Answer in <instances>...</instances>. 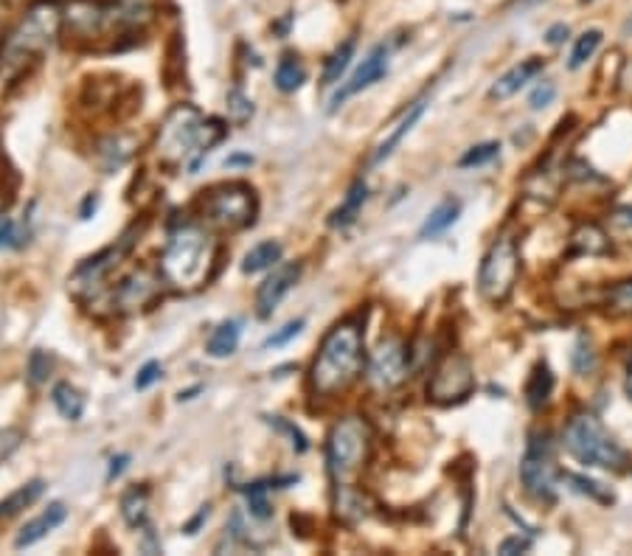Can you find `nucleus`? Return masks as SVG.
<instances>
[{"label":"nucleus","mask_w":632,"mask_h":556,"mask_svg":"<svg viewBox=\"0 0 632 556\" xmlns=\"http://www.w3.org/2000/svg\"><path fill=\"white\" fill-rule=\"evenodd\" d=\"M375 447V430L363 416H343L327 435V469L332 486H354Z\"/></svg>","instance_id":"obj_7"},{"label":"nucleus","mask_w":632,"mask_h":556,"mask_svg":"<svg viewBox=\"0 0 632 556\" xmlns=\"http://www.w3.org/2000/svg\"><path fill=\"white\" fill-rule=\"evenodd\" d=\"M582 3H593V0H582Z\"/></svg>","instance_id":"obj_56"},{"label":"nucleus","mask_w":632,"mask_h":556,"mask_svg":"<svg viewBox=\"0 0 632 556\" xmlns=\"http://www.w3.org/2000/svg\"><path fill=\"white\" fill-rule=\"evenodd\" d=\"M557 481L559 469L557 462H554L548 435H531L523 458H520V483L540 503H554L557 501Z\"/></svg>","instance_id":"obj_10"},{"label":"nucleus","mask_w":632,"mask_h":556,"mask_svg":"<svg viewBox=\"0 0 632 556\" xmlns=\"http://www.w3.org/2000/svg\"><path fill=\"white\" fill-rule=\"evenodd\" d=\"M571 366L579 377H585V374H591L593 368H596V352H593V343L585 334H582V338L577 340V346H573Z\"/></svg>","instance_id":"obj_40"},{"label":"nucleus","mask_w":632,"mask_h":556,"mask_svg":"<svg viewBox=\"0 0 632 556\" xmlns=\"http://www.w3.org/2000/svg\"><path fill=\"white\" fill-rule=\"evenodd\" d=\"M563 447L573 462L585 464V467L624 472L632 464L630 453L612 439L610 430L591 410H579L568 419L563 430Z\"/></svg>","instance_id":"obj_6"},{"label":"nucleus","mask_w":632,"mask_h":556,"mask_svg":"<svg viewBox=\"0 0 632 556\" xmlns=\"http://www.w3.org/2000/svg\"><path fill=\"white\" fill-rule=\"evenodd\" d=\"M136 152V138L127 136V132H116V136H108L102 143H99V150H96V157H99V166L102 172H116L122 169L124 163L132 157Z\"/></svg>","instance_id":"obj_20"},{"label":"nucleus","mask_w":632,"mask_h":556,"mask_svg":"<svg viewBox=\"0 0 632 556\" xmlns=\"http://www.w3.org/2000/svg\"><path fill=\"white\" fill-rule=\"evenodd\" d=\"M559 478H563V481L568 483L577 495L591 497V501L602 503V506H612V501H616V495H612L610 489L602 486V483L593 481V478L579 476V472H559Z\"/></svg>","instance_id":"obj_32"},{"label":"nucleus","mask_w":632,"mask_h":556,"mask_svg":"<svg viewBox=\"0 0 632 556\" xmlns=\"http://www.w3.org/2000/svg\"><path fill=\"white\" fill-rule=\"evenodd\" d=\"M523 273V258H520V244L511 233H501L483 253L481 267H478V292L481 299L492 306H501L511 299L517 287V278Z\"/></svg>","instance_id":"obj_8"},{"label":"nucleus","mask_w":632,"mask_h":556,"mask_svg":"<svg viewBox=\"0 0 632 556\" xmlns=\"http://www.w3.org/2000/svg\"><path fill=\"white\" fill-rule=\"evenodd\" d=\"M497 155H501V143L483 141L476 143V147H469V150L458 157V166H462V169H478V166H486V163L495 161Z\"/></svg>","instance_id":"obj_37"},{"label":"nucleus","mask_w":632,"mask_h":556,"mask_svg":"<svg viewBox=\"0 0 632 556\" xmlns=\"http://www.w3.org/2000/svg\"><path fill=\"white\" fill-rule=\"evenodd\" d=\"M138 233H141V228H138V225H132V228H129V231L124 233L122 239H116V242L110 244V248H104L102 253H96V256L85 258L83 265L74 270V276L68 278L71 290L79 292V295H90V292L102 290L104 278L116 270V267L122 265V258L127 256L129 251H132V244H136Z\"/></svg>","instance_id":"obj_12"},{"label":"nucleus","mask_w":632,"mask_h":556,"mask_svg":"<svg viewBox=\"0 0 632 556\" xmlns=\"http://www.w3.org/2000/svg\"><path fill=\"white\" fill-rule=\"evenodd\" d=\"M627 394H630V400H632V359H630V366H627Z\"/></svg>","instance_id":"obj_53"},{"label":"nucleus","mask_w":632,"mask_h":556,"mask_svg":"<svg viewBox=\"0 0 632 556\" xmlns=\"http://www.w3.org/2000/svg\"><path fill=\"white\" fill-rule=\"evenodd\" d=\"M51 402H54L56 414L68 421H79L85 414V396L83 391L71 382H56L51 391Z\"/></svg>","instance_id":"obj_30"},{"label":"nucleus","mask_w":632,"mask_h":556,"mask_svg":"<svg viewBox=\"0 0 632 556\" xmlns=\"http://www.w3.org/2000/svg\"><path fill=\"white\" fill-rule=\"evenodd\" d=\"M568 35H571V31H568L565 23H554V26L545 31V40H548V46H563V42L568 40Z\"/></svg>","instance_id":"obj_49"},{"label":"nucleus","mask_w":632,"mask_h":556,"mask_svg":"<svg viewBox=\"0 0 632 556\" xmlns=\"http://www.w3.org/2000/svg\"><path fill=\"white\" fill-rule=\"evenodd\" d=\"M554 96H557V85H554V81H543V85H538L529 99L531 110H545L551 102H554Z\"/></svg>","instance_id":"obj_46"},{"label":"nucleus","mask_w":632,"mask_h":556,"mask_svg":"<svg viewBox=\"0 0 632 556\" xmlns=\"http://www.w3.org/2000/svg\"><path fill=\"white\" fill-rule=\"evenodd\" d=\"M256 194L248 184H219L200 200V217L211 231H242L256 219Z\"/></svg>","instance_id":"obj_9"},{"label":"nucleus","mask_w":632,"mask_h":556,"mask_svg":"<svg viewBox=\"0 0 632 556\" xmlns=\"http://www.w3.org/2000/svg\"><path fill=\"white\" fill-rule=\"evenodd\" d=\"M239 338H242V326H239V320H223V324L211 332L208 343H205V352L214 359L231 357L239 346Z\"/></svg>","instance_id":"obj_27"},{"label":"nucleus","mask_w":632,"mask_h":556,"mask_svg":"<svg viewBox=\"0 0 632 556\" xmlns=\"http://www.w3.org/2000/svg\"><path fill=\"white\" fill-rule=\"evenodd\" d=\"M129 455H118V458H113L110 462V472H108V481H113V478H118L124 472V467H127Z\"/></svg>","instance_id":"obj_51"},{"label":"nucleus","mask_w":632,"mask_h":556,"mask_svg":"<svg viewBox=\"0 0 632 556\" xmlns=\"http://www.w3.org/2000/svg\"><path fill=\"white\" fill-rule=\"evenodd\" d=\"M68 517V509H65V503H51L46 511H42L40 517H35V520H28L26 526L21 529V534H17V540H14V548L23 551V548H31V545H37L40 540H46L51 531L60 526L62 520Z\"/></svg>","instance_id":"obj_18"},{"label":"nucleus","mask_w":632,"mask_h":556,"mask_svg":"<svg viewBox=\"0 0 632 556\" xmlns=\"http://www.w3.org/2000/svg\"><path fill=\"white\" fill-rule=\"evenodd\" d=\"M23 444V433L17 428H0V464L9 462Z\"/></svg>","instance_id":"obj_44"},{"label":"nucleus","mask_w":632,"mask_h":556,"mask_svg":"<svg viewBox=\"0 0 632 556\" xmlns=\"http://www.w3.org/2000/svg\"><path fill=\"white\" fill-rule=\"evenodd\" d=\"M602 40H605V35H602L598 28H587L585 35H579L577 42H573V48H571V56H568V68L579 71L582 65H587V62L596 56Z\"/></svg>","instance_id":"obj_34"},{"label":"nucleus","mask_w":632,"mask_h":556,"mask_svg":"<svg viewBox=\"0 0 632 556\" xmlns=\"http://www.w3.org/2000/svg\"><path fill=\"white\" fill-rule=\"evenodd\" d=\"M366 200H368V184L363 180V177H357V180L352 184V189H349L346 198H343V203L332 211L329 225H332V228H349V225L357 223Z\"/></svg>","instance_id":"obj_23"},{"label":"nucleus","mask_w":632,"mask_h":556,"mask_svg":"<svg viewBox=\"0 0 632 556\" xmlns=\"http://www.w3.org/2000/svg\"><path fill=\"white\" fill-rule=\"evenodd\" d=\"M301 265L290 262V265H279L273 270V276L265 278V285L256 292V315L258 318H270L276 313V306L285 301V295L299 285Z\"/></svg>","instance_id":"obj_16"},{"label":"nucleus","mask_w":632,"mask_h":556,"mask_svg":"<svg viewBox=\"0 0 632 556\" xmlns=\"http://www.w3.org/2000/svg\"><path fill=\"white\" fill-rule=\"evenodd\" d=\"M410 357H414V352H410V346L405 340L400 338L382 340L366 363V377L368 382H371V388H375V391H382V394L400 388L402 382L408 380Z\"/></svg>","instance_id":"obj_13"},{"label":"nucleus","mask_w":632,"mask_h":556,"mask_svg":"<svg viewBox=\"0 0 632 556\" xmlns=\"http://www.w3.org/2000/svg\"><path fill=\"white\" fill-rule=\"evenodd\" d=\"M301 329H304V318L299 320H290V324H285L276 334H270V338L265 340V349H279L285 346V343H290L293 338H299Z\"/></svg>","instance_id":"obj_45"},{"label":"nucleus","mask_w":632,"mask_h":556,"mask_svg":"<svg viewBox=\"0 0 632 556\" xmlns=\"http://www.w3.org/2000/svg\"><path fill=\"white\" fill-rule=\"evenodd\" d=\"M354 48H357V40H354V37H349L346 42H340V46L334 48L332 54H329L327 65H324V74H320V88H332V85H338V81L343 79V74H346L349 65H352L354 60Z\"/></svg>","instance_id":"obj_29"},{"label":"nucleus","mask_w":632,"mask_h":556,"mask_svg":"<svg viewBox=\"0 0 632 556\" xmlns=\"http://www.w3.org/2000/svg\"><path fill=\"white\" fill-rule=\"evenodd\" d=\"M267 425H270L273 430H279L281 435H287L295 453H306V450H309V441H306V435L295 428L293 421L281 419V416H267Z\"/></svg>","instance_id":"obj_41"},{"label":"nucleus","mask_w":632,"mask_h":556,"mask_svg":"<svg viewBox=\"0 0 632 556\" xmlns=\"http://www.w3.org/2000/svg\"><path fill=\"white\" fill-rule=\"evenodd\" d=\"M529 548H531V540H529V536L511 534V536H506L504 543L497 545V554L515 556V554H526V551H529Z\"/></svg>","instance_id":"obj_48"},{"label":"nucleus","mask_w":632,"mask_h":556,"mask_svg":"<svg viewBox=\"0 0 632 556\" xmlns=\"http://www.w3.org/2000/svg\"><path fill=\"white\" fill-rule=\"evenodd\" d=\"M42 489H46V483L31 481V483H26V486L17 489V492H12L7 501H0V520L21 515L23 509H28V506H31V503H37V497L42 495Z\"/></svg>","instance_id":"obj_33"},{"label":"nucleus","mask_w":632,"mask_h":556,"mask_svg":"<svg viewBox=\"0 0 632 556\" xmlns=\"http://www.w3.org/2000/svg\"><path fill=\"white\" fill-rule=\"evenodd\" d=\"M458 214H462V200L444 198L442 203H439L433 211H430L428 219L421 223L419 239L442 237V233L447 231V228H453V225L458 223Z\"/></svg>","instance_id":"obj_22"},{"label":"nucleus","mask_w":632,"mask_h":556,"mask_svg":"<svg viewBox=\"0 0 632 556\" xmlns=\"http://www.w3.org/2000/svg\"><path fill=\"white\" fill-rule=\"evenodd\" d=\"M26 237H23L21 225L14 223L12 217L0 214V251H12V248H23Z\"/></svg>","instance_id":"obj_42"},{"label":"nucleus","mask_w":632,"mask_h":556,"mask_svg":"<svg viewBox=\"0 0 632 556\" xmlns=\"http://www.w3.org/2000/svg\"><path fill=\"white\" fill-rule=\"evenodd\" d=\"M281 258V244L279 242H262L256 248L245 253V262H242V273H262L267 267H273Z\"/></svg>","instance_id":"obj_35"},{"label":"nucleus","mask_w":632,"mask_h":556,"mask_svg":"<svg viewBox=\"0 0 632 556\" xmlns=\"http://www.w3.org/2000/svg\"><path fill=\"white\" fill-rule=\"evenodd\" d=\"M366 332L357 318L340 320L320 340L309 368V386L320 396L346 394L366 371Z\"/></svg>","instance_id":"obj_1"},{"label":"nucleus","mask_w":632,"mask_h":556,"mask_svg":"<svg viewBox=\"0 0 632 556\" xmlns=\"http://www.w3.org/2000/svg\"><path fill=\"white\" fill-rule=\"evenodd\" d=\"M270 483L273 481H258L245 486L248 511H251V517H256V520H270L273 517V506L270 501H267V489H270Z\"/></svg>","instance_id":"obj_38"},{"label":"nucleus","mask_w":632,"mask_h":556,"mask_svg":"<svg viewBox=\"0 0 632 556\" xmlns=\"http://www.w3.org/2000/svg\"><path fill=\"white\" fill-rule=\"evenodd\" d=\"M150 21L147 0H74L65 12V26L79 42L118 40L141 31Z\"/></svg>","instance_id":"obj_4"},{"label":"nucleus","mask_w":632,"mask_h":556,"mask_svg":"<svg viewBox=\"0 0 632 556\" xmlns=\"http://www.w3.org/2000/svg\"><path fill=\"white\" fill-rule=\"evenodd\" d=\"M605 231L610 233L612 242L630 244L632 248V205H616L610 208L605 219Z\"/></svg>","instance_id":"obj_36"},{"label":"nucleus","mask_w":632,"mask_h":556,"mask_svg":"<svg viewBox=\"0 0 632 556\" xmlns=\"http://www.w3.org/2000/svg\"><path fill=\"white\" fill-rule=\"evenodd\" d=\"M421 116H425V102H416L414 108L405 110V116L400 118V124H396L394 132H391V136H388L385 141H382L380 147L375 150V155H371V163H382V161H388V157L394 155L396 147H400V143L405 141V136H408L410 129H414L416 124H419Z\"/></svg>","instance_id":"obj_24"},{"label":"nucleus","mask_w":632,"mask_h":556,"mask_svg":"<svg viewBox=\"0 0 632 556\" xmlns=\"http://www.w3.org/2000/svg\"><path fill=\"white\" fill-rule=\"evenodd\" d=\"M476 391V371L467 354L447 352L435 363L428 380V400L433 405H458Z\"/></svg>","instance_id":"obj_11"},{"label":"nucleus","mask_w":632,"mask_h":556,"mask_svg":"<svg viewBox=\"0 0 632 556\" xmlns=\"http://www.w3.org/2000/svg\"><path fill=\"white\" fill-rule=\"evenodd\" d=\"M228 136L219 118L203 116L198 108L191 104H177L169 110V116L164 118L155 138L157 161L164 163L166 169H186L194 175L203 157L217 147L223 138Z\"/></svg>","instance_id":"obj_2"},{"label":"nucleus","mask_w":632,"mask_h":556,"mask_svg":"<svg viewBox=\"0 0 632 556\" xmlns=\"http://www.w3.org/2000/svg\"><path fill=\"white\" fill-rule=\"evenodd\" d=\"M208 515H211V506H203V509L198 511V517H194V520H191L189 526H186V529H184L186 534H198V529H200V526H203L205 520H208Z\"/></svg>","instance_id":"obj_50"},{"label":"nucleus","mask_w":632,"mask_h":556,"mask_svg":"<svg viewBox=\"0 0 632 556\" xmlns=\"http://www.w3.org/2000/svg\"><path fill=\"white\" fill-rule=\"evenodd\" d=\"M554 386H557V377H554L551 366L545 359H538L529 374V382H526V402H529L531 410H543L548 405Z\"/></svg>","instance_id":"obj_21"},{"label":"nucleus","mask_w":632,"mask_h":556,"mask_svg":"<svg viewBox=\"0 0 632 556\" xmlns=\"http://www.w3.org/2000/svg\"><path fill=\"white\" fill-rule=\"evenodd\" d=\"M62 23H65V12L54 0H40L37 7L28 9L0 46V71L7 76H21L31 62L40 60L54 46Z\"/></svg>","instance_id":"obj_5"},{"label":"nucleus","mask_w":632,"mask_h":556,"mask_svg":"<svg viewBox=\"0 0 632 556\" xmlns=\"http://www.w3.org/2000/svg\"><path fill=\"white\" fill-rule=\"evenodd\" d=\"M28 382L31 386H42V382H48V377H51V371H54V357L48 352H42V349H35L31 352V357H28Z\"/></svg>","instance_id":"obj_39"},{"label":"nucleus","mask_w":632,"mask_h":556,"mask_svg":"<svg viewBox=\"0 0 632 556\" xmlns=\"http://www.w3.org/2000/svg\"><path fill=\"white\" fill-rule=\"evenodd\" d=\"M602 306L616 318H632V278L607 287L605 295H602Z\"/></svg>","instance_id":"obj_31"},{"label":"nucleus","mask_w":632,"mask_h":556,"mask_svg":"<svg viewBox=\"0 0 632 556\" xmlns=\"http://www.w3.org/2000/svg\"><path fill=\"white\" fill-rule=\"evenodd\" d=\"M276 88L281 90V93H295V90L301 88L306 81V68L304 62H301V56L295 54V51H287V54H281L279 65H276Z\"/></svg>","instance_id":"obj_28"},{"label":"nucleus","mask_w":632,"mask_h":556,"mask_svg":"<svg viewBox=\"0 0 632 556\" xmlns=\"http://www.w3.org/2000/svg\"><path fill=\"white\" fill-rule=\"evenodd\" d=\"M228 110H231L233 122L245 124L248 118L253 116V102H248L242 90H231V93H228Z\"/></svg>","instance_id":"obj_43"},{"label":"nucleus","mask_w":632,"mask_h":556,"mask_svg":"<svg viewBox=\"0 0 632 556\" xmlns=\"http://www.w3.org/2000/svg\"><path fill=\"white\" fill-rule=\"evenodd\" d=\"M545 71V60L540 56H529V60H520L517 65H511L504 76H497V81L490 88V99L492 102H504L509 96L520 93V90L529 85V81L538 79Z\"/></svg>","instance_id":"obj_17"},{"label":"nucleus","mask_w":632,"mask_h":556,"mask_svg":"<svg viewBox=\"0 0 632 556\" xmlns=\"http://www.w3.org/2000/svg\"><path fill=\"white\" fill-rule=\"evenodd\" d=\"M122 517L129 529H150V489L132 486L122 497Z\"/></svg>","instance_id":"obj_25"},{"label":"nucleus","mask_w":632,"mask_h":556,"mask_svg":"<svg viewBox=\"0 0 632 556\" xmlns=\"http://www.w3.org/2000/svg\"><path fill=\"white\" fill-rule=\"evenodd\" d=\"M96 208H99V198H96V194H88L83 203V211H79V217L90 219V211H96Z\"/></svg>","instance_id":"obj_52"},{"label":"nucleus","mask_w":632,"mask_h":556,"mask_svg":"<svg viewBox=\"0 0 632 556\" xmlns=\"http://www.w3.org/2000/svg\"><path fill=\"white\" fill-rule=\"evenodd\" d=\"M3 203H7V200H3V191H0V208H3Z\"/></svg>","instance_id":"obj_55"},{"label":"nucleus","mask_w":632,"mask_h":556,"mask_svg":"<svg viewBox=\"0 0 632 556\" xmlns=\"http://www.w3.org/2000/svg\"><path fill=\"white\" fill-rule=\"evenodd\" d=\"M568 253L571 256H610L612 239L605 228L585 223L571 233V251Z\"/></svg>","instance_id":"obj_19"},{"label":"nucleus","mask_w":632,"mask_h":556,"mask_svg":"<svg viewBox=\"0 0 632 556\" xmlns=\"http://www.w3.org/2000/svg\"><path fill=\"white\" fill-rule=\"evenodd\" d=\"M214 265H217V242L211 237L208 225H177L161 253V276L166 285L180 292L200 290L211 281Z\"/></svg>","instance_id":"obj_3"},{"label":"nucleus","mask_w":632,"mask_h":556,"mask_svg":"<svg viewBox=\"0 0 632 556\" xmlns=\"http://www.w3.org/2000/svg\"><path fill=\"white\" fill-rule=\"evenodd\" d=\"M624 35H632V14H630V21L624 23Z\"/></svg>","instance_id":"obj_54"},{"label":"nucleus","mask_w":632,"mask_h":556,"mask_svg":"<svg viewBox=\"0 0 632 556\" xmlns=\"http://www.w3.org/2000/svg\"><path fill=\"white\" fill-rule=\"evenodd\" d=\"M161 292H164V276L150 267H136L110 292V306L118 315H136L141 309H150L161 299Z\"/></svg>","instance_id":"obj_14"},{"label":"nucleus","mask_w":632,"mask_h":556,"mask_svg":"<svg viewBox=\"0 0 632 556\" xmlns=\"http://www.w3.org/2000/svg\"><path fill=\"white\" fill-rule=\"evenodd\" d=\"M161 374H164V368H161V363H155V359H150L147 366L138 371V377H136V388L138 391H147L150 386H155L157 380H161Z\"/></svg>","instance_id":"obj_47"},{"label":"nucleus","mask_w":632,"mask_h":556,"mask_svg":"<svg viewBox=\"0 0 632 556\" xmlns=\"http://www.w3.org/2000/svg\"><path fill=\"white\" fill-rule=\"evenodd\" d=\"M366 509H368V503L361 489L334 486V515H338V520L354 526V522H361L363 517H366Z\"/></svg>","instance_id":"obj_26"},{"label":"nucleus","mask_w":632,"mask_h":556,"mask_svg":"<svg viewBox=\"0 0 632 556\" xmlns=\"http://www.w3.org/2000/svg\"><path fill=\"white\" fill-rule=\"evenodd\" d=\"M388 65H391V48L388 46L371 48L366 60L361 62V68L354 71V74L349 76V79L343 81L338 90H334L332 104H329V113H334L338 108H343V104H346L352 96L361 93V90H368L371 85H377L380 79H385Z\"/></svg>","instance_id":"obj_15"}]
</instances>
